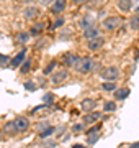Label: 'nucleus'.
Listing matches in <instances>:
<instances>
[{
	"instance_id": "29",
	"label": "nucleus",
	"mask_w": 139,
	"mask_h": 148,
	"mask_svg": "<svg viewBox=\"0 0 139 148\" xmlns=\"http://www.w3.org/2000/svg\"><path fill=\"white\" fill-rule=\"evenodd\" d=\"M7 63H11L10 58H8V56H5V54H0V66H2V68H5Z\"/></svg>"
},
{
	"instance_id": "30",
	"label": "nucleus",
	"mask_w": 139,
	"mask_h": 148,
	"mask_svg": "<svg viewBox=\"0 0 139 148\" xmlns=\"http://www.w3.org/2000/svg\"><path fill=\"white\" fill-rule=\"evenodd\" d=\"M62 25H64V18H61V16H59L57 20L54 21V25H53V28H59V27H62Z\"/></svg>"
},
{
	"instance_id": "17",
	"label": "nucleus",
	"mask_w": 139,
	"mask_h": 148,
	"mask_svg": "<svg viewBox=\"0 0 139 148\" xmlns=\"http://www.w3.org/2000/svg\"><path fill=\"white\" fill-rule=\"evenodd\" d=\"M116 5L121 12H129L131 8H133V2H129V0H119Z\"/></svg>"
},
{
	"instance_id": "25",
	"label": "nucleus",
	"mask_w": 139,
	"mask_h": 148,
	"mask_svg": "<svg viewBox=\"0 0 139 148\" xmlns=\"http://www.w3.org/2000/svg\"><path fill=\"white\" fill-rule=\"evenodd\" d=\"M100 138V133H93V135H87V142H88V145H93V143H96V140Z\"/></svg>"
},
{
	"instance_id": "38",
	"label": "nucleus",
	"mask_w": 139,
	"mask_h": 148,
	"mask_svg": "<svg viewBox=\"0 0 139 148\" xmlns=\"http://www.w3.org/2000/svg\"><path fill=\"white\" fill-rule=\"evenodd\" d=\"M139 59V49H138V53H136V61Z\"/></svg>"
},
{
	"instance_id": "22",
	"label": "nucleus",
	"mask_w": 139,
	"mask_h": 148,
	"mask_svg": "<svg viewBox=\"0 0 139 148\" xmlns=\"http://www.w3.org/2000/svg\"><path fill=\"white\" fill-rule=\"evenodd\" d=\"M102 89L103 90H108V92H115V90H116V84H115V82H103L102 84Z\"/></svg>"
},
{
	"instance_id": "8",
	"label": "nucleus",
	"mask_w": 139,
	"mask_h": 148,
	"mask_svg": "<svg viewBox=\"0 0 139 148\" xmlns=\"http://www.w3.org/2000/svg\"><path fill=\"white\" fill-rule=\"evenodd\" d=\"M25 54H26V48H23V51H20V53L15 56V58L11 59L10 68H11V69L20 68V66H22V63H23V59H25Z\"/></svg>"
},
{
	"instance_id": "21",
	"label": "nucleus",
	"mask_w": 139,
	"mask_h": 148,
	"mask_svg": "<svg viewBox=\"0 0 139 148\" xmlns=\"http://www.w3.org/2000/svg\"><path fill=\"white\" fill-rule=\"evenodd\" d=\"M103 110L105 112H115L116 110V102L115 101H108L103 104Z\"/></svg>"
},
{
	"instance_id": "9",
	"label": "nucleus",
	"mask_w": 139,
	"mask_h": 148,
	"mask_svg": "<svg viewBox=\"0 0 139 148\" xmlns=\"http://www.w3.org/2000/svg\"><path fill=\"white\" fill-rule=\"evenodd\" d=\"M98 36H102V35H100V28L92 27V28L84 30V38H85L87 41H88V40H93V38H98Z\"/></svg>"
},
{
	"instance_id": "14",
	"label": "nucleus",
	"mask_w": 139,
	"mask_h": 148,
	"mask_svg": "<svg viewBox=\"0 0 139 148\" xmlns=\"http://www.w3.org/2000/svg\"><path fill=\"white\" fill-rule=\"evenodd\" d=\"M102 119V112H90V114H87L85 115V123H93V122L100 120Z\"/></svg>"
},
{
	"instance_id": "28",
	"label": "nucleus",
	"mask_w": 139,
	"mask_h": 148,
	"mask_svg": "<svg viewBox=\"0 0 139 148\" xmlns=\"http://www.w3.org/2000/svg\"><path fill=\"white\" fill-rule=\"evenodd\" d=\"M56 64H57L56 61H51V63L48 64V68L44 69V74L48 76V74H51V73H53V71H54V66H56Z\"/></svg>"
},
{
	"instance_id": "1",
	"label": "nucleus",
	"mask_w": 139,
	"mask_h": 148,
	"mask_svg": "<svg viewBox=\"0 0 139 148\" xmlns=\"http://www.w3.org/2000/svg\"><path fill=\"white\" fill-rule=\"evenodd\" d=\"M100 76H102L103 81H108V82H115V81L119 77V69L116 68V66H108V68H105L100 73Z\"/></svg>"
},
{
	"instance_id": "34",
	"label": "nucleus",
	"mask_w": 139,
	"mask_h": 148,
	"mask_svg": "<svg viewBox=\"0 0 139 148\" xmlns=\"http://www.w3.org/2000/svg\"><path fill=\"white\" fill-rule=\"evenodd\" d=\"M56 145H57V143H56V142H53V140H51V142H46V143H44V148H54V147H56Z\"/></svg>"
},
{
	"instance_id": "12",
	"label": "nucleus",
	"mask_w": 139,
	"mask_h": 148,
	"mask_svg": "<svg viewBox=\"0 0 139 148\" xmlns=\"http://www.w3.org/2000/svg\"><path fill=\"white\" fill-rule=\"evenodd\" d=\"M93 16H88V15H85L84 16V18H82L80 20V23H79V25H80V28L82 30H87V28H92V27H95V25H93Z\"/></svg>"
},
{
	"instance_id": "13",
	"label": "nucleus",
	"mask_w": 139,
	"mask_h": 148,
	"mask_svg": "<svg viewBox=\"0 0 139 148\" xmlns=\"http://www.w3.org/2000/svg\"><path fill=\"white\" fill-rule=\"evenodd\" d=\"M15 41L20 43V45L28 43V41H30V33H28V32H18L15 35Z\"/></svg>"
},
{
	"instance_id": "31",
	"label": "nucleus",
	"mask_w": 139,
	"mask_h": 148,
	"mask_svg": "<svg viewBox=\"0 0 139 148\" xmlns=\"http://www.w3.org/2000/svg\"><path fill=\"white\" fill-rule=\"evenodd\" d=\"M53 101H54V94H51V92H49V94L44 95V102H49V104H51Z\"/></svg>"
},
{
	"instance_id": "2",
	"label": "nucleus",
	"mask_w": 139,
	"mask_h": 148,
	"mask_svg": "<svg viewBox=\"0 0 139 148\" xmlns=\"http://www.w3.org/2000/svg\"><path fill=\"white\" fill-rule=\"evenodd\" d=\"M103 28L108 30V32H113V30H118V28H121L123 25V18L121 16H108L103 20Z\"/></svg>"
},
{
	"instance_id": "15",
	"label": "nucleus",
	"mask_w": 139,
	"mask_h": 148,
	"mask_svg": "<svg viewBox=\"0 0 139 148\" xmlns=\"http://www.w3.org/2000/svg\"><path fill=\"white\" fill-rule=\"evenodd\" d=\"M128 95H129L128 87H123V89H116L115 90V99H116V101H124Z\"/></svg>"
},
{
	"instance_id": "35",
	"label": "nucleus",
	"mask_w": 139,
	"mask_h": 148,
	"mask_svg": "<svg viewBox=\"0 0 139 148\" xmlns=\"http://www.w3.org/2000/svg\"><path fill=\"white\" fill-rule=\"evenodd\" d=\"M46 107H48V106H44V104H43V106H38V107H34V109H33V114H36V112H39V110H43V109H46Z\"/></svg>"
},
{
	"instance_id": "7",
	"label": "nucleus",
	"mask_w": 139,
	"mask_h": 148,
	"mask_svg": "<svg viewBox=\"0 0 139 148\" xmlns=\"http://www.w3.org/2000/svg\"><path fill=\"white\" fill-rule=\"evenodd\" d=\"M103 45H105V38H103V36L93 38V40H88V41H87V48H88V49H92V51L100 49Z\"/></svg>"
},
{
	"instance_id": "26",
	"label": "nucleus",
	"mask_w": 139,
	"mask_h": 148,
	"mask_svg": "<svg viewBox=\"0 0 139 148\" xmlns=\"http://www.w3.org/2000/svg\"><path fill=\"white\" fill-rule=\"evenodd\" d=\"M20 69H22V73H23V74H26L28 71L31 69V61H30V59H28V61H25V63L22 64V68H20Z\"/></svg>"
},
{
	"instance_id": "36",
	"label": "nucleus",
	"mask_w": 139,
	"mask_h": 148,
	"mask_svg": "<svg viewBox=\"0 0 139 148\" xmlns=\"http://www.w3.org/2000/svg\"><path fill=\"white\" fill-rule=\"evenodd\" d=\"M128 148H139V142H136V143H131Z\"/></svg>"
},
{
	"instance_id": "37",
	"label": "nucleus",
	"mask_w": 139,
	"mask_h": 148,
	"mask_svg": "<svg viewBox=\"0 0 139 148\" xmlns=\"http://www.w3.org/2000/svg\"><path fill=\"white\" fill-rule=\"evenodd\" d=\"M72 148H85V147H82V145H74Z\"/></svg>"
},
{
	"instance_id": "18",
	"label": "nucleus",
	"mask_w": 139,
	"mask_h": 148,
	"mask_svg": "<svg viewBox=\"0 0 139 148\" xmlns=\"http://www.w3.org/2000/svg\"><path fill=\"white\" fill-rule=\"evenodd\" d=\"M65 8V2L64 0H56L53 3V7H51V10L54 12V13H61V12Z\"/></svg>"
},
{
	"instance_id": "3",
	"label": "nucleus",
	"mask_w": 139,
	"mask_h": 148,
	"mask_svg": "<svg viewBox=\"0 0 139 148\" xmlns=\"http://www.w3.org/2000/svg\"><path fill=\"white\" fill-rule=\"evenodd\" d=\"M93 68H95L93 59L88 58V56H84V58H80V63H79V66H77V73L88 74V73H92V71H93Z\"/></svg>"
},
{
	"instance_id": "16",
	"label": "nucleus",
	"mask_w": 139,
	"mask_h": 148,
	"mask_svg": "<svg viewBox=\"0 0 139 148\" xmlns=\"http://www.w3.org/2000/svg\"><path fill=\"white\" fill-rule=\"evenodd\" d=\"M38 15V8L36 7H26V8H25V10H23V16H25V18H28V20H30V18H34V16Z\"/></svg>"
},
{
	"instance_id": "4",
	"label": "nucleus",
	"mask_w": 139,
	"mask_h": 148,
	"mask_svg": "<svg viewBox=\"0 0 139 148\" xmlns=\"http://www.w3.org/2000/svg\"><path fill=\"white\" fill-rule=\"evenodd\" d=\"M79 63H80V56H77V54H74V53H67L64 56V66H65V68L77 69Z\"/></svg>"
},
{
	"instance_id": "32",
	"label": "nucleus",
	"mask_w": 139,
	"mask_h": 148,
	"mask_svg": "<svg viewBox=\"0 0 139 148\" xmlns=\"http://www.w3.org/2000/svg\"><path fill=\"white\" fill-rule=\"evenodd\" d=\"M100 128H102V125H95V127H92L90 130H88V135H93V133H96Z\"/></svg>"
},
{
	"instance_id": "39",
	"label": "nucleus",
	"mask_w": 139,
	"mask_h": 148,
	"mask_svg": "<svg viewBox=\"0 0 139 148\" xmlns=\"http://www.w3.org/2000/svg\"><path fill=\"white\" fill-rule=\"evenodd\" d=\"M2 133H3V132H2V130H0V140H2Z\"/></svg>"
},
{
	"instance_id": "6",
	"label": "nucleus",
	"mask_w": 139,
	"mask_h": 148,
	"mask_svg": "<svg viewBox=\"0 0 139 148\" xmlns=\"http://www.w3.org/2000/svg\"><path fill=\"white\" fill-rule=\"evenodd\" d=\"M67 77H69L67 69H59L57 73H54L53 76H51V82H54V84H61V82L65 81Z\"/></svg>"
},
{
	"instance_id": "19",
	"label": "nucleus",
	"mask_w": 139,
	"mask_h": 148,
	"mask_svg": "<svg viewBox=\"0 0 139 148\" xmlns=\"http://www.w3.org/2000/svg\"><path fill=\"white\" fill-rule=\"evenodd\" d=\"M129 28L131 30H139V13H136V15H133L131 18H129Z\"/></svg>"
},
{
	"instance_id": "11",
	"label": "nucleus",
	"mask_w": 139,
	"mask_h": 148,
	"mask_svg": "<svg viewBox=\"0 0 139 148\" xmlns=\"http://www.w3.org/2000/svg\"><path fill=\"white\" fill-rule=\"evenodd\" d=\"M95 106H96V102L93 101V99H85V101H82V104H80V107H82V110L84 112H93V109H95Z\"/></svg>"
},
{
	"instance_id": "23",
	"label": "nucleus",
	"mask_w": 139,
	"mask_h": 148,
	"mask_svg": "<svg viewBox=\"0 0 139 148\" xmlns=\"http://www.w3.org/2000/svg\"><path fill=\"white\" fill-rule=\"evenodd\" d=\"M43 28H44V25L43 23H36L34 27L31 28V32H30V35H39V33L43 32Z\"/></svg>"
},
{
	"instance_id": "5",
	"label": "nucleus",
	"mask_w": 139,
	"mask_h": 148,
	"mask_svg": "<svg viewBox=\"0 0 139 148\" xmlns=\"http://www.w3.org/2000/svg\"><path fill=\"white\" fill-rule=\"evenodd\" d=\"M13 122H15V127L18 130V133H25L30 128V120H28L26 117H16Z\"/></svg>"
},
{
	"instance_id": "27",
	"label": "nucleus",
	"mask_w": 139,
	"mask_h": 148,
	"mask_svg": "<svg viewBox=\"0 0 139 148\" xmlns=\"http://www.w3.org/2000/svg\"><path fill=\"white\" fill-rule=\"evenodd\" d=\"M84 128H85L84 123H75L74 127H72V132H74V133H82V132H84Z\"/></svg>"
},
{
	"instance_id": "33",
	"label": "nucleus",
	"mask_w": 139,
	"mask_h": 148,
	"mask_svg": "<svg viewBox=\"0 0 139 148\" xmlns=\"http://www.w3.org/2000/svg\"><path fill=\"white\" fill-rule=\"evenodd\" d=\"M25 89H26V90H33V89H36V86L33 84V82H26V84H25Z\"/></svg>"
},
{
	"instance_id": "24",
	"label": "nucleus",
	"mask_w": 139,
	"mask_h": 148,
	"mask_svg": "<svg viewBox=\"0 0 139 148\" xmlns=\"http://www.w3.org/2000/svg\"><path fill=\"white\" fill-rule=\"evenodd\" d=\"M49 127H51V125H49V122H41V123H38V125H36V130H38V133H43L44 130H48Z\"/></svg>"
},
{
	"instance_id": "20",
	"label": "nucleus",
	"mask_w": 139,
	"mask_h": 148,
	"mask_svg": "<svg viewBox=\"0 0 139 148\" xmlns=\"http://www.w3.org/2000/svg\"><path fill=\"white\" fill-rule=\"evenodd\" d=\"M56 130H57V128H56V127H53V125H51V127H49L48 130H44L43 133H39V138H41V140H44V138H49V137H53V135H54V132H56Z\"/></svg>"
},
{
	"instance_id": "10",
	"label": "nucleus",
	"mask_w": 139,
	"mask_h": 148,
	"mask_svg": "<svg viewBox=\"0 0 139 148\" xmlns=\"http://www.w3.org/2000/svg\"><path fill=\"white\" fill-rule=\"evenodd\" d=\"M2 132L5 133V135H10V137H15L16 133H18V130H16L15 127V122L11 120V122H7L5 125H3V130Z\"/></svg>"
}]
</instances>
